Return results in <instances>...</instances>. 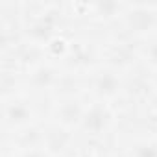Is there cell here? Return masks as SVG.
I'll list each match as a JSON object with an SVG mask.
<instances>
[{
    "label": "cell",
    "mask_w": 157,
    "mask_h": 157,
    "mask_svg": "<svg viewBox=\"0 0 157 157\" xmlns=\"http://www.w3.org/2000/svg\"><path fill=\"white\" fill-rule=\"evenodd\" d=\"M107 122H109V111L102 104H94L82 118L83 129L91 131V133H100L107 126Z\"/></svg>",
    "instance_id": "6da1fadb"
},
{
    "label": "cell",
    "mask_w": 157,
    "mask_h": 157,
    "mask_svg": "<svg viewBox=\"0 0 157 157\" xmlns=\"http://www.w3.org/2000/svg\"><path fill=\"white\" fill-rule=\"evenodd\" d=\"M57 117L63 124L70 126V124H76L83 118V109L78 100H68V102L61 104V107L57 109Z\"/></svg>",
    "instance_id": "7a4b0ae2"
},
{
    "label": "cell",
    "mask_w": 157,
    "mask_h": 157,
    "mask_svg": "<svg viewBox=\"0 0 157 157\" xmlns=\"http://www.w3.org/2000/svg\"><path fill=\"white\" fill-rule=\"evenodd\" d=\"M94 89L102 96H113L118 91V80H117V76L111 74V72L98 74L96 80H94Z\"/></svg>",
    "instance_id": "3957f363"
},
{
    "label": "cell",
    "mask_w": 157,
    "mask_h": 157,
    "mask_svg": "<svg viewBox=\"0 0 157 157\" xmlns=\"http://www.w3.org/2000/svg\"><path fill=\"white\" fill-rule=\"evenodd\" d=\"M57 82V74L54 68L50 67H41L35 70V74L32 76V83L35 87H50Z\"/></svg>",
    "instance_id": "277c9868"
},
{
    "label": "cell",
    "mask_w": 157,
    "mask_h": 157,
    "mask_svg": "<svg viewBox=\"0 0 157 157\" xmlns=\"http://www.w3.org/2000/svg\"><path fill=\"white\" fill-rule=\"evenodd\" d=\"M6 118L10 124H24L30 118V111L24 104H11L6 107Z\"/></svg>",
    "instance_id": "5b68a950"
},
{
    "label": "cell",
    "mask_w": 157,
    "mask_h": 157,
    "mask_svg": "<svg viewBox=\"0 0 157 157\" xmlns=\"http://www.w3.org/2000/svg\"><path fill=\"white\" fill-rule=\"evenodd\" d=\"M70 140V135L63 129H50V133L46 135V142H48V148L57 151V150H63L67 146V142Z\"/></svg>",
    "instance_id": "8992f818"
},
{
    "label": "cell",
    "mask_w": 157,
    "mask_h": 157,
    "mask_svg": "<svg viewBox=\"0 0 157 157\" xmlns=\"http://www.w3.org/2000/svg\"><path fill=\"white\" fill-rule=\"evenodd\" d=\"M151 22H153V15H150V13H135V15L129 17V24H131L137 32L148 30V28L151 26Z\"/></svg>",
    "instance_id": "52a82bcc"
},
{
    "label": "cell",
    "mask_w": 157,
    "mask_h": 157,
    "mask_svg": "<svg viewBox=\"0 0 157 157\" xmlns=\"http://www.w3.org/2000/svg\"><path fill=\"white\" fill-rule=\"evenodd\" d=\"M133 157H157V142H139L133 150Z\"/></svg>",
    "instance_id": "ba28073f"
},
{
    "label": "cell",
    "mask_w": 157,
    "mask_h": 157,
    "mask_svg": "<svg viewBox=\"0 0 157 157\" xmlns=\"http://www.w3.org/2000/svg\"><path fill=\"white\" fill-rule=\"evenodd\" d=\"M32 35H33L35 39H39V41H48L50 35H52V26L46 24L44 21H43V22H37V24L32 28Z\"/></svg>",
    "instance_id": "9c48e42d"
},
{
    "label": "cell",
    "mask_w": 157,
    "mask_h": 157,
    "mask_svg": "<svg viewBox=\"0 0 157 157\" xmlns=\"http://www.w3.org/2000/svg\"><path fill=\"white\" fill-rule=\"evenodd\" d=\"M128 61H129V54L124 48H118V50H115V54H111V63L113 65H124Z\"/></svg>",
    "instance_id": "30bf717a"
},
{
    "label": "cell",
    "mask_w": 157,
    "mask_h": 157,
    "mask_svg": "<svg viewBox=\"0 0 157 157\" xmlns=\"http://www.w3.org/2000/svg\"><path fill=\"white\" fill-rule=\"evenodd\" d=\"M22 157H48L44 151H41V150H35V148H32V150H28V151H24V155Z\"/></svg>",
    "instance_id": "8fae6325"
},
{
    "label": "cell",
    "mask_w": 157,
    "mask_h": 157,
    "mask_svg": "<svg viewBox=\"0 0 157 157\" xmlns=\"http://www.w3.org/2000/svg\"><path fill=\"white\" fill-rule=\"evenodd\" d=\"M150 59H151V63L157 65V43L150 46Z\"/></svg>",
    "instance_id": "7c38bea8"
},
{
    "label": "cell",
    "mask_w": 157,
    "mask_h": 157,
    "mask_svg": "<svg viewBox=\"0 0 157 157\" xmlns=\"http://www.w3.org/2000/svg\"><path fill=\"white\" fill-rule=\"evenodd\" d=\"M155 83H157V76H155Z\"/></svg>",
    "instance_id": "4fadbf2b"
}]
</instances>
